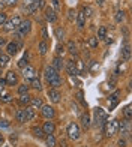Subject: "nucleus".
Returning <instances> with one entry per match:
<instances>
[{"label":"nucleus","instance_id":"obj_17","mask_svg":"<svg viewBox=\"0 0 132 147\" xmlns=\"http://www.w3.org/2000/svg\"><path fill=\"white\" fill-rule=\"evenodd\" d=\"M48 84H50V87L51 89H59L60 86L63 84V80H62V75L60 74H57L56 77H53L50 81H48Z\"/></svg>","mask_w":132,"mask_h":147},{"label":"nucleus","instance_id":"obj_23","mask_svg":"<svg viewBox=\"0 0 132 147\" xmlns=\"http://www.w3.org/2000/svg\"><path fill=\"white\" fill-rule=\"evenodd\" d=\"M65 48L71 53V56H72V57H77V56H78V48H77V44H75L74 41H69L68 45H66Z\"/></svg>","mask_w":132,"mask_h":147},{"label":"nucleus","instance_id":"obj_33","mask_svg":"<svg viewBox=\"0 0 132 147\" xmlns=\"http://www.w3.org/2000/svg\"><path fill=\"white\" fill-rule=\"evenodd\" d=\"M17 92H18V95H24V93H29V92H30V86H27V84H18Z\"/></svg>","mask_w":132,"mask_h":147},{"label":"nucleus","instance_id":"obj_42","mask_svg":"<svg viewBox=\"0 0 132 147\" xmlns=\"http://www.w3.org/2000/svg\"><path fill=\"white\" fill-rule=\"evenodd\" d=\"M123 20H125V11H117V14H116V21L120 24V23H123Z\"/></svg>","mask_w":132,"mask_h":147},{"label":"nucleus","instance_id":"obj_26","mask_svg":"<svg viewBox=\"0 0 132 147\" xmlns=\"http://www.w3.org/2000/svg\"><path fill=\"white\" fill-rule=\"evenodd\" d=\"M30 89H35V90H38V92L42 90V83H41V80H39L38 77H35V78L30 80Z\"/></svg>","mask_w":132,"mask_h":147},{"label":"nucleus","instance_id":"obj_4","mask_svg":"<svg viewBox=\"0 0 132 147\" xmlns=\"http://www.w3.org/2000/svg\"><path fill=\"white\" fill-rule=\"evenodd\" d=\"M93 122H95V125L96 126H104V123L108 120V114L105 113V110H102V108H95V111H93Z\"/></svg>","mask_w":132,"mask_h":147},{"label":"nucleus","instance_id":"obj_47","mask_svg":"<svg viewBox=\"0 0 132 147\" xmlns=\"http://www.w3.org/2000/svg\"><path fill=\"white\" fill-rule=\"evenodd\" d=\"M116 147H128V141H126V138H120L117 141Z\"/></svg>","mask_w":132,"mask_h":147},{"label":"nucleus","instance_id":"obj_44","mask_svg":"<svg viewBox=\"0 0 132 147\" xmlns=\"http://www.w3.org/2000/svg\"><path fill=\"white\" fill-rule=\"evenodd\" d=\"M5 3V8H14V6H17L18 0H3Z\"/></svg>","mask_w":132,"mask_h":147},{"label":"nucleus","instance_id":"obj_18","mask_svg":"<svg viewBox=\"0 0 132 147\" xmlns=\"http://www.w3.org/2000/svg\"><path fill=\"white\" fill-rule=\"evenodd\" d=\"M77 26H78V29L80 30H83L84 27H86V21H87V17L84 15V12L81 11V12H77Z\"/></svg>","mask_w":132,"mask_h":147},{"label":"nucleus","instance_id":"obj_9","mask_svg":"<svg viewBox=\"0 0 132 147\" xmlns=\"http://www.w3.org/2000/svg\"><path fill=\"white\" fill-rule=\"evenodd\" d=\"M41 116L45 119V120H53L56 117V110H54V107H51V105H42V108H41Z\"/></svg>","mask_w":132,"mask_h":147},{"label":"nucleus","instance_id":"obj_3","mask_svg":"<svg viewBox=\"0 0 132 147\" xmlns=\"http://www.w3.org/2000/svg\"><path fill=\"white\" fill-rule=\"evenodd\" d=\"M21 21H23V20H21V17H20V15L11 17V18L6 20V23L3 24V30H5V32H15Z\"/></svg>","mask_w":132,"mask_h":147},{"label":"nucleus","instance_id":"obj_55","mask_svg":"<svg viewBox=\"0 0 132 147\" xmlns=\"http://www.w3.org/2000/svg\"><path fill=\"white\" fill-rule=\"evenodd\" d=\"M3 143H5V137L2 135V134H0V147L3 146Z\"/></svg>","mask_w":132,"mask_h":147},{"label":"nucleus","instance_id":"obj_20","mask_svg":"<svg viewBox=\"0 0 132 147\" xmlns=\"http://www.w3.org/2000/svg\"><path fill=\"white\" fill-rule=\"evenodd\" d=\"M80 122H81V126H83V129H89L90 128V114L89 113H83V114L80 116Z\"/></svg>","mask_w":132,"mask_h":147},{"label":"nucleus","instance_id":"obj_8","mask_svg":"<svg viewBox=\"0 0 132 147\" xmlns=\"http://www.w3.org/2000/svg\"><path fill=\"white\" fill-rule=\"evenodd\" d=\"M57 12L51 8V6H45V9H44V18H45V21L47 23H51V24H54L57 21Z\"/></svg>","mask_w":132,"mask_h":147},{"label":"nucleus","instance_id":"obj_57","mask_svg":"<svg viewBox=\"0 0 132 147\" xmlns=\"http://www.w3.org/2000/svg\"><path fill=\"white\" fill-rule=\"evenodd\" d=\"M2 74H3V68H0V78H2Z\"/></svg>","mask_w":132,"mask_h":147},{"label":"nucleus","instance_id":"obj_19","mask_svg":"<svg viewBox=\"0 0 132 147\" xmlns=\"http://www.w3.org/2000/svg\"><path fill=\"white\" fill-rule=\"evenodd\" d=\"M120 57H122V62H129V59H131V45H129V44H126L125 47H122Z\"/></svg>","mask_w":132,"mask_h":147},{"label":"nucleus","instance_id":"obj_25","mask_svg":"<svg viewBox=\"0 0 132 147\" xmlns=\"http://www.w3.org/2000/svg\"><path fill=\"white\" fill-rule=\"evenodd\" d=\"M45 140V144H47V147H56L57 146V141L54 138V134H47V135L44 137Z\"/></svg>","mask_w":132,"mask_h":147},{"label":"nucleus","instance_id":"obj_21","mask_svg":"<svg viewBox=\"0 0 132 147\" xmlns=\"http://www.w3.org/2000/svg\"><path fill=\"white\" fill-rule=\"evenodd\" d=\"M23 110H24V114H26V120H27V122H32V120L36 117V110H33L30 105L24 107Z\"/></svg>","mask_w":132,"mask_h":147},{"label":"nucleus","instance_id":"obj_12","mask_svg":"<svg viewBox=\"0 0 132 147\" xmlns=\"http://www.w3.org/2000/svg\"><path fill=\"white\" fill-rule=\"evenodd\" d=\"M47 95H48V99H50L53 104H59V102H60L62 93H60V90H59V89H48Z\"/></svg>","mask_w":132,"mask_h":147},{"label":"nucleus","instance_id":"obj_34","mask_svg":"<svg viewBox=\"0 0 132 147\" xmlns=\"http://www.w3.org/2000/svg\"><path fill=\"white\" fill-rule=\"evenodd\" d=\"M0 101H2L3 104H11L12 101H14V98H12L11 93H3V95L0 96Z\"/></svg>","mask_w":132,"mask_h":147},{"label":"nucleus","instance_id":"obj_46","mask_svg":"<svg viewBox=\"0 0 132 147\" xmlns=\"http://www.w3.org/2000/svg\"><path fill=\"white\" fill-rule=\"evenodd\" d=\"M6 20H8V15H6L3 11H0V27H3V24L6 23Z\"/></svg>","mask_w":132,"mask_h":147},{"label":"nucleus","instance_id":"obj_54","mask_svg":"<svg viewBox=\"0 0 132 147\" xmlns=\"http://www.w3.org/2000/svg\"><path fill=\"white\" fill-rule=\"evenodd\" d=\"M66 146H68V144H66V141H65V140H62V141L59 143V147H66Z\"/></svg>","mask_w":132,"mask_h":147},{"label":"nucleus","instance_id":"obj_37","mask_svg":"<svg viewBox=\"0 0 132 147\" xmlns=\"http://www.w3.org/2000/svg\"><path fill=\"white\" fill-rule=\"evenodd\" d=\"M105 36H107V27L105 26H101V27L98 29V39H104Z\"/></svg>","mask_w":132,"mask_h":147},{"label":"nucleus","instance_id":"obj_43","mask_svg":"<svg viewBox=\"0 0 132 147\" xmlns=\"http://www.w3.org/2000/svg\"><path fill=\"white\" fill-rule=\"evenodd\" d=\"M68 20H69L71 23L77 20V11H75V9H69V12H68Z\"/></svg>","mask_w":132,"mask_h":147},{"label":"nucleus","instance_id":"obj_24","mask_svg":"<svg viewBox=\"0 0 132 147\" xmlns=\"http://www.w3.org/2000/svg\"><path fill=\"white\" fill-rule=\"evenodd\" d=\"M42 105H44V101H42V98H33L32 96V101H30V107L33 110H41L42 108Z\"/></svg>","mask_w":132,"mask_h":147},{"label":"nucleus","instance_id":"obj_38","mask_svg":"<svg viewBox=\"0 0 132 147\" xmlns=\"http://www.w3.org/2000/svg\"><path fill=\"white\" fill-rule=\"evenodd\" d=\"M123 117L126 120H132V113H131V105H126L123 108Z\"/></svg>","mask_w":132,"mask_h":147},{"label":"nucleus","instance_id":"obj_40","mask_svg":"<svg viewBox=\"0 0 132 147\" xmlns=\"http://www.w3.org/2000/svg\"><path fill=\"white\" fill-rule=\"evenodd\" d=\"M51 2V8L54 9L56 12H59L60 11V8H62V5H60V0H50Z\"/></svg>","mask_w":132,"mask_h":147},{"label":"nucleus","instance_id":"obj_13","mask_svg":"<svg viewBox=\"0 0 132 147\" xmlns=\"http://www.w3.org/2000/svg\"><path fill=\"white\" fill-rule=\"evenodd\" d=\"M51 66H53V68H54L57 72H62V71L65 69V59H63L62 56H56L54 59H53Z\"/></svg>","mask_w":132,"mask_h":147},{"label":"nucleus","instance_id":"obj_14","mask_svg":"<svg viewBox=\"0 0 132 147\" xmlns=\"http://www.w3.org/2000/svg\"><path fill=\"white\" fill-rule=\"evenodd\" d=\"M57 74H59V72H57L54 68H53L51 65H47V66H45V69H44V77H45V81L48 83L53 77H56V75H57Z\"/></svg>","mask_w":132,"mask_h":147},{"label":"nucleus","instance_id":"obj_49","mask_svg":"<svg viewBox=\"0 0 132 147\" xmlns=\"http://www.w3.org/2000/svg\"><path fill=\"white\" fill-rule=\"evenodd\" d=\"M5 87H6V81H5V78H0V96L3 95Z\"/></svg>","mask_w":132,"mask_h":147},{"label":"nucleus","instance_id":"obj_10","mask_svg":"<svg viewBox=\"0 0 132 147\" xmlns=\"http://www.w3.org/2000/svg\"><path fill=\"white\" fill-rule=\"evenodd\" d=\"M21 72H23L24 80H29V81H30L32 78L38 77V71H36V68H35L33 65H30V63H29L27 66H26V68H23V69H21Z\"/></svg>","mask_w":132,"mask_h":147},{"label":"nucleus","instance_id":"obj_39","mask_svg":"<svg viewBox=\"0 0 132 147\" xmlns=\"http://www.w3.org/2000/svg\"><path fill=\"white\" fill-rule=\"evenodd\" d=\"M65 51H66L65 45H63L62 42H59L57 47H56V54H57V56H63V54H65Z\"/></svg>","mask_w":132,"mask_h":147},{"label":"nucleus","instance_id":"obj_48","mask_svg":"<svg viewBox=\"0 0 132 147\" xmlns=\"http://www.w3.org/2000/svg\"><path fill=\"white\" fill-rule=\"evenodd\" d=\"M83 12H84L86 17H92V15H93V11H92V8H89V6H84Z\"/></svg>","mask_w":132,"mask_h":147},{"label":"nucleus","instance_id":"obj_6","mask_svg":"<svg viewBox=\"0 0 132 147\" xmlns=\"http://www.w3.org/2000/svg\"><path fill=\"white\" fill-rule=\"evenodd\" d=\"M65 69H66V72H68L69 77H77V75H80L78 68H77V62H75L74 59L65 60Z\"/></svg>","mask_w":132,"mask_h":147},{"label":"nucleus","instance_id":"obj_58","mask_svg":"<svg viewBox=\"0 0 132 147\" xmlns=\"http://www.w3.org/2000/svg\"><path fill=\"white\" fill-rule=\"evenodd\" d=\"M2 53H3V48H0V54H2Z\"/></svg>","mask_w":132,"mask_h":147},{"label":"nucleus","instance_id":"obj_31","mask_svg":"<svg viewBox=\"0 0 132 147\" xmlns=\"http://www.w3.org/2000/svg\"><path fill=\"white\" fill-rule=\"evenodd\" d=\"M15 120L18 123H26L27 120H26V114H24V110H17L15 111Z\"/></svg>","mask_w":132,"mask_h":147},{"label":"nucleus","instance_id":"obj_2","mask_svg":"<svg viewBox=\"0 0 132 147\" xmlns=\"http://www.w3.org/2000/svg\"><path fill=\"white\" fill-rule=\"evenodd\" d=\"M66 134H68V138L72 141H77L78 138L81 137V128L77 122H71L66 128Z\"/></svg>","mask_w":132,"mask_h":147},{"label":"nucleus","instance_id":"obj_7","mask_svg":"<svg viewBox=\"0 0 132 147\" xmlns=\"http://www.w3.org/2000/svg\"><path fill=\"white\" fill-rule=\"evenodd\" d=\"M23 47V42H17V41H11V42H8L5 45V50H6V54H8L9 57H12V56H15L17 53H18V50Z\"/></svg>","mask_w":132,"mask_h":147},{"label":"nucleus","instance_id":"obj_32","mask_svg":"<svg viewBox=\"0 0 132 147\" xmlns=\"http://www.w3.org/2000/svg\"><path fill=\"white\" fill-rule=\"evenodd\" d=\"M9 62H11V57L6 53H2L0 54V68H6L9 65Z\"/></svg>","mask_w":132,"mask_h":147},{"label":"nucleus","instance_id":"obj_1","mask_svg":"<svg viewBox=\"0 0 132 147\" xmlns=\"http://www.w3.org/2000/svg\"><path fill=\"white\" fill-rule=\"evenodd\" d=\"M104 132H105V137H114L116 134L119 132V120L117 119H113V120H107V122L104 123Z\"/></svg>","mask_w":132,"mask_h":147},{"label":"nucleus","instance_id":"obj_51","mask_svg":"<svg viewBox=\"0 0 132 147\" xmlns=\"http://www.w3.org/2000/svg\"><path fill=\"white\" fill-rule=\"evenodd\" d=\"M104 39H105V44H107V45H111V44L114 42V39L111 38V36H105Z\"/></svg>","mask_w":132,"mask_h":147},{"label":"nucleus","instance_id":"obj_35","mask_svg":"<svg viewBox=\"0 0 132 147\" xmlns=\"http://www.w3.org/2000/svg\"><path fill=\"white\" fill-rule=\"evenodd\" d=\"M98 45H99V39L96 36H90L89 38V47L90 48L95 50V48H98Z\"/></svg>","mask_w":132,"mask_h":147},{"label":"nucleus","instance_id":"obj_28","mask_svg":"<svg viewBox=\"0 0 132 147\" xmlns=\"http://www.w3.org/2000/svg\"><path fill=\"white\" fill-rule=\"evenodd\" d=\"M17 65H18V68H20V69H23V68H26V66L29 65V51H26V53H24V56L18 60V63H17Z\"/></svg>","mask_w":132,"mask_h":147},{"label":"nucleus","instance_id":"obj_30","mask_svg":"<svg viewBox=\"0 0 132 147\" xmlns=\"http://www.w3.org/2000/svg\"><path fill=\"white\" fill-rule=\"evenodd\" d=\"M38 51H39V54H41V56L47 54V51H48V42H45V41L39 42L38 44Z\"/></svg>","mask_w":132,"mask_h":147},{"label":"nucleus","instance_id":"obj_11","mask_svg":"<svg viewBox=\"0 0 132 147\" xmlns=\"http://www.w3.org/2000/svg\"><path fill=\"white\" fill-rule=\"evenodd\" d=\"M5 81H6V86H18L20 84V77L15 71H9V72H6Z\"/></svg>","mask_w":132,"mask_h":147},{"label":"nucleus","instance_id":"obj_15","mask_svg":"<svg viewBox=\"0 0 132 147\" xmlns=\"http://www.w3.org/2000/svg\"><path fill=\"white\" fill-rule=\"evenodd\" d=\"M42 128V131H44V134L47 135V134H54V131H56V123L53 122V120H47V122H44V125L41 126Z\"/></svg>","mask_w":132,"mask_h":147},{"label":"nucleus","instance_id":"obj_56","mask_svg":"<svg viewBox=\"0 0 132 147\" xmlns=\"http://www.w3.org/2000/svg\"><path fill=\"white\" fill-rule=\"evenodd\" d=\"M0 8H5V3H3V0H0Z\"/></svg>","mask_w":132,"mask_h":147},{"label":"nucleus","instance_id":"obj_53","mask_svg":"<svg viewBox=\"0 0 132 147\" xmlns=\"http://www.w3.org/2000/svg\"><path fill=\"white\" fill-rule=\"evenodd\" d=\"M0 126H5V128H8V126H9V122H6V120H0Z\"/></svg>","mask_w":132,"mask_h":147},{"label":"nucleus","instance_id":"obj_29","mask_svg":"<svg viewBox=\"0 0 132 147\" xmlns=\"http://www.w3.org/2000/svg\"><path fill=\"white\" fill-rule=\"evenodd\" d=\"M65 35H66V32H65L63 27H56V30H54V36L57 38V41H59V42H63Z\"/></svg>","mask_w":132,"mask_h":147},{"label":"nucleus","instance_id":"obj_45","mask_svg":"<svg viewBox=\"0 0 132 147\" xmlns=\"http://www.w3.org/2000/svg\"><path fill=\"white\" fill-rule=\"evenodd\" d=\"M36 3H38V9L44 11L45 6H47V0H36Z\"/></svg>","mask_w":132,"mask_h":147},{"label":"nucleus","instance_id":"obj_52","mask_svg":"<svg viewBox=\"0 0 132 147\" xmlns=\"http://www.w3.org/2000/svg\"><path fill=\"white\" fill-rule=\"evenodd\" d=\"M33 2H35V0H23V5H24V8H26V6H30Z\"/></svg>","mask_w":132,"mask_h":147},{"label":"nucleus","instance_id":"obj_5","mask_svg":"<svg viewBox=\"0 0 132 147\" xmlns=\"http://www.w3.org/2000/svg\"><path fill=\"white\" fill-rule=\"evenodd\" d=\"M119 132H120L122 138H129L131 137V120L123 119L119 122Z\"/></svg>","mask_w":132,"mask_h":147},{"label":"nucleus","instance_id":"obj_27","mask_svg":"<svg viewBox=\"0 0 132 147\" xmlns=\"http://www.w3.org/2000/svg\"><path fill=\"white\" fill-rule=\"evenodd\" d=\"M119 96H120V92H116L114 95H111V96H110V102H111V105H110V111H113L116 107H117V104H119Z\"/></svg>","mask_w":132,"mask_h":147},{"label":"nucleus","instance_id":"obj_50","mask_svg":"<svg viewBox=\"0 0 132 147\" xmlns=\"http://www.w3.org/2000/svg\"><path fill=\"white\" fill-rule=\"evenodd\" d=\"M8 44V41H6L5 36H0V48H5V45Z\"/></svg>","mask_w":132,"mask_h":147},{"label":"nucleus","instance_id":"obj_16","mask_svg":"<svg viewBox=\"0 0 132 147\" xmlns=\"http://www.w3.org/2000/svg\"><path fill=\"white\" fill-rule=\"evenodd\" d=\"M30 101H32V95H30V93H24V95H20L18 99H17V102L21 105L23 108H24V107H27V105H30Z\"/></svg>","mask_w":132,"mask_h":147},{"label":"nucleus","instance_id":"obj_41","mask_svg":"<svg viewBox=\"0 0 132 147\" xmlns=\"http://www.w3.org/2000/svg\"><path fill=\"white\" fill-rule=\"evenodd\" d=\"M41 36H42V41L48 42L50 36H48V32H47V27H45V26H42V29H41Z\"/></svg>","mask_w":132,"mask_h":147},{"label":"nucleus","instance_id":"obj_22","mask_svg":"<svg viewBox=\"0 0 132 147\" xmlns=\"http://www.w3.org/2000/svg\"><path fill=\"white\" fill-rule=\"evenodd\" d=\"M32 134H33V137L38 138V140H44V137H45L42 128H41V126H38V125L32 126Z\"/></svg>","mask_w":132,"mask_h":147},{"label":"nucleus","instance_id":"obj_36","mask_svg":"<svg viewBox=\"0 0 132 147\" xmlns=\"http://www.w3.org/2000/svg\"><path fill=\"white\" fill-rule=\"evenodd\" d=\"M75 98H77V101H78V102H81L83 107H87V102L84 101V92H83V90H78V92H77V95H75Z\"/></svg>","mask_w":132,"mask_h":147}]
</instances>
